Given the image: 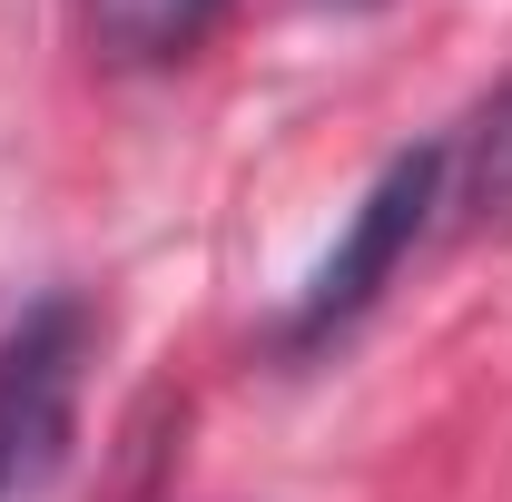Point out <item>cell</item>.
I'll list each match as a JSON object with an SVG mask.
<instances>
[{"label":"cell","instance_id":"cell-1","mask_svg":"<svg viewBox=\"0 0 512 502\" xmlns=\"http://www.w3.org/2000/svg\"><path fill=\"white\" fill-rule=\"evenodd\" d=\"M89 355H99V306L79 286H40L0 325V502H40L69 473Z\"/></svg>","mask_w":512,"mask_h":502},{"label":"cell","instance_id":"cell-2","mask_svg":"<svg viewBox=\"0 0 512 502\" xmlns=\"http://www.w3.org/2000/svg\"><path fill=\"white\" fill-rule=\"evenodd\" d=\"M434 217H444V138H414V148H394L375 168V188L355 197L345 237H335L325 266L296 286V306L276 325V355H316L335 335H355V325L384 306V286L404 276V256L434 237Z\"/></svg>","mask_w":512,"mask_h":502},{"label":"cell","instance_id":"cell-3","mask_svg":"<svg viewBox=\"0 0 512 502\" xmlns=\"http://www.w3.org/2000/svg\"><path fill=\"white\" fill-rule=\"evenodd\" d=\"M79 20H89L99 60H119V69H168V60H188L197 40L227 20V0H79Z\"/></svg>","mask_w":512,"mask_h":502},{"label":"cell","instance_id":"cell-4","mask_svg":"<svg viewBox=\"0 0 512 502\" xmlns=\"http://www.w3.org/2000/svg\"><path fill=\"white\" fill-rule=\"evenodd\" d=\"M444 207L473 227H503L512 217V79L444 138Z\"/></svg>","mask_w":512,"mask_h":502}]
</instances>
